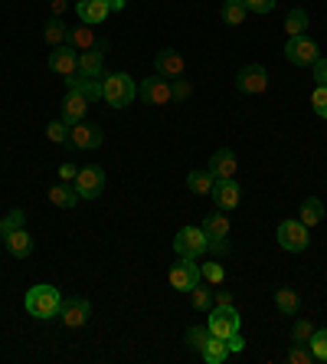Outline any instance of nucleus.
<instances>
[{"label":"nucleus","mask_w":327,"mask_h":364,"mask_svg":"<svg viewBox=\"0 0 327 364\" xmlns=\"http://www.w3.org/2000/svg\"><path fill=\"white\" fill-rule=\"evenodd\" d=\"M62 308V295L56 286H49V282H40V286H33L27 292V312H30L33 319L40 321H49L56 319Z\"/></svg>","instance_id":"f257e3e1"},{"label":"nucleus","mask_w":327,"mask_h":364,"mask_svg":"<svg viewBox=\"0 0 327 364\" xmlns=\"http://www.w3.org/2000/svg\"><path fill=\"white\" fill-rule=\"evenodd\" d=\"M134 95H138V82H134L128 73H112V76L102 79V99L112 108L131 106Z\"/></svg>","instance_id":"f03ea898"},{"label":"nucleus","mask_w":327,"mask_h":364,"mask_svg":"<svg viewBox=\"0 0 327 364\" xmlns=\"http://www.w3.org/2000/svg\"><path fill=\"white\" fill-rule=\"evenodd\" d=\"M207 328L216 338H229L233 332L242 328V315H239L236 305H213L207 312Z\"/></svg>","instance_id":"7ed1b4c3"},{"label":"nucleus","mask_w":327,"mask_h":364,"mask_svg":"<svg viewBox=\"0 0 327 364\" xmlns=\"http://www.w3.org/2000/svg\"><path fill=\"white\" fill-rule=\"evenodd\" d=\"M174 250H177V256L200 259L209 250V236L203 233V227H180L174 236Z\"/></svg>","instance_id":"20e7f679"},{"label":"nucleus","mask_w":327,"mask_h":364,"mask_svg":"<svg viewBox=\"0 0 327 364\" xmlns=\"http://www.w3.org/2000/svg\"><path fill=\"white\" fill-rule=\"evenodd\" d=\"M75 194L82 200H95V197H102V191H105V171L99 165H86V167H79V174H75Z\"/></svg>","instance_id":"39448f33"},{"label":"nucleus","mask_w":327,"mask_h":364,"mask_svg":"<svg viewBox=\"0 0 327 364\" xmlns=\"http://www.w3.org/2000/svg\"><path fill=\"white\" fill-rule=\"evenodd\" d=\"M275 236H278V246L288 250V253H304L308 243H311V233H308V227L301 220H282Z\"/></svg>","instance_id":"423d86ee"},{"label":"nucleus","mask_w":327,"mask_h":364,"mask_svg":"<svg viewBox=\"0 0 327 364\" xmlns=\"http://www.w3.org/2000/svg\"><path fill=\"white\" fill-rule=\"evenodd\" d=\"M167 279H170V289H177V292H190L194 286H200V266H196V259L190 256H177V263L170 266V273H167Z\"/></svg>","instance_id":"0eeeda50"},{"label":"nucleus","mask_w":327,"mask_h":364,"mask_svg":"<svg viewBox=\"0 0 327 364\" xmlns=\"http://www.w3.org/2000/svg\"><path fill=\"white\" fill-rule=\"evenodd\" d=\"M236 89L242 95H262L268 92V73L265 66H259V62H249V66H242L236 76Z\"/></svg>","instance_id":"6e6552de"},{"label":"nucleus","mask_w":327,"mask_h":364,"mask_svg":"<svg viewBox=\"0 0 327 364\" xmlns=\"http://www.w3.org/2000/svg\"><path fill=\"white\" fill-rule=\"evenodd\" d=\"M317 56H321V49H317L311 36H291L285 43V60L295 62V66H311Z\"/></svg>","instance_id":"1a4fd4ad"},{"label":"nucleus","mask_w":327,"mask_h":364,"mask_svg":"<svg viewBox=\"0 0 327 364\" xmlns=\"http://www.w3.org/2000/svg\"><path fill=\"white\" fill-rule=\"evenodd\" d=\"M102 128L99 125H92V121H75L69 125V145L75 148H86V151H95V148H102Z\"/></svg>","instance_id":"9d476101"},{"label":"nucleus","mask_w":327,"mask_h":364,"mask_svg":"<svg viewBox=\"0 0 327 364\" xmlns=\"http://www.w3.org/2000/svg\"><path fill=\"white\" fill-rule=\"evenodd\" d=\"M138 92H141V99H144L148 106H170V102H174V92H170V79H164V76L144 79V82L138 86Z\"/></svg>","instance_id":"9b49d317"},{"label":"nucleus","mask_w":327,"mask_h":364,"mask_svg":"<svg viewBox=\"0 0 327 364\" xmlns=\"http://www.w3.org/2000/svg\"><path fill=\"white\" fill-rule=\"evenodd\" d=\"M49 69L62 79H73L79 73V49L75 46H56L53 53H49Z\"/></svg>","instance_id":"f8f14e48"},{"label":"nucleus","mask_w":327,"mask_h":364,"mask_svg":"<svg viewBox=\"0 0 327 364\" xmlns=\"http://www.w3.org/2000/svg\"><path fill=\"white\" fill-rule=\"evenodd\" d=\"M154 69H157V76L164 79H177L187 73V60L180 56L177 49H170V46H164L161 53L154 56Z\"/></svg>","instance_id":"ddd939ff"},{"label":"nucleus","mask_w":327,"mask_h":364,"mask_svg":"<svg viewBox=\"0 0 327 364\" xmlns=\"http://www.w3.org/2000/svg\"><path fill=\"white\" fill-rule=\"evenodd\" d=\"M105 49H108V40H102L95 49L79 53V76H89V79L105 76Z\"/></svg>","instance_id":"4468645a"},{"label":"nucleus","mask_w":327,"mask_h":364,"mask_svg":"<svg viewBox=\"0 0 327 364\" xmlns=\"http://www.w3.org/2000/svg\"><path fill=\"white\" fill-rule=\"evenodd\" d=\"M92 315V305L89 299H62V308H60V319L66 328H82Z\"/></svg>","instance_id":"2eb2a0df"},{"label":"nucleus","mask_w":327,"mask_h":364,"mask_svg":"<svg viewBox=\"0 0 327 364\" xmlns=\"http://www.w3.org/2000/svg\"><path fill=\"white\" fill-rule=\"evenodd\" d=\"M213 200H216V207L220 210H236L239 200H242V187L236 184V178H226V181H216L213 184Z\"/></svg>","instance_id":"dca6fc26"},{"label":"nucleus","mask_w":327,"mask_h":364,"mask_svg":"<svg viewBox=\"0 0 327 364\" xmlns=\"http://www.w3.org/2000/svg\"><path fill=\"white\" fill-rule=\"evenodd\" d=\"M75 14H79L82 23H89V27L105 23L108 14H112V0H75Z\"/></svg>","instance_id":"f3484780"},{"label":"nucleus","mask_w":327,"mask_h":364,"mask_svg":"<svg viewBox=\"0 0 327 364\" xmlns=\"http://www.w3.org/2000/svg\"><path fill=\"white\" fill-rule=\"evenodd\" d=\"M209 174H213V181H226V178H236L239 171V158L236 151H229V148H220V151L209 158Z\"/></svg>","instance_id":"a211bd4d"},{"label":"nucleus","mask_w":327,"mask_h":364,"mask_svg":"<svg viewBox=\"0 0 327 364\" xmlns=\"http://www.w3.org/2000/svg\"><path fill=\"white\" fill-rule=\"evenodd\" d=\"M89 95L86 92H79V89H69L66 92V102H62V121L66 125H75V121H82L86 119V112H89Z\"/></svg>","instance_id":"6ab92c4d"},{"label":"nucleus","mask_w":327,"mask_h":364,"mask_svg":"<svg viewBox=\"0 0 327 364\" xmlns=\"http://www.w3.org/2000/svg\"><path fill=\"white\" fill-rule=\"evenodd\" d=\"M203 227V233H207L209 240H226L229 236V217H226L223 210H213V213H207V220L200 223Z\"/></svg>","instance_id":"aec40b11"},{"label":"nucleus","mask_w":327,"mask_h":364,"mask_svg":"<svg viewBox=\"0 0 327 364\" xmlns=\"http://www.w3.org/2000/svg\"><path fill=\"white\" fill-rule=\"evenodd\" d=\"M7 250H10V256L14 259H27V256H33V236L27 233V230L20 227V230H14L10 236H7Z\"/></svg>","instance_id":"412c9836"},{"label":"nucleus","mask_w":327,"mask_h":364,"mask_svg":"<svg viewBox=\"0 0 327 364\" xmlns=\"http://www.w3.org/2000/svg\"><path fill=\"white\" fill-rule=\"evenodd\" d=\"M324 204H321V200L317 197H308L304 200V204H301V210H298V220H301V223H304V227L311 230V227H317V223H321V220H324Z\"/></svg>","instance_id":"4be33fe9"},{"label":"nucleus","mask_w":327,"mask_h":364,"mask_svg":"<svg viewBox=\"0 0 327 364\" xmlns=\"http://www.w3.org/2000/svg\"><path fill=\"white\" fill-rule=\"evenodd\" d=\"M79 200L82 197L75 194V187H69V184H53V187H49V204H56L62 210H73Z\"/></svg>","instance_id":"5701e85b"},{"label":"nucleus","mask_w":327,"mask_h":364,"mask_svg":"<svg viewBox=\"0 0 327 364\" xmlns=\"http://www.w3.org/2000/svg\"><path fill=\"white\" fill-rule=\"evenodd\" d=\"M99 43H102V40L95 36V30H92L89 23H82V27L69 30V46H75L79 53H86V49H95Z\"/></svg>","instance_id":"b1692460"},{"label":"nucleus","mask_w":327,"mask_h":364,"mask_svg":"<svg viewBox=\"0 0 327 364\" xmlns=\"http://www.w3.org/2000/svg\"><path fill=\"white\" fill-rule=\"evenodd\" d=\"M66 86H69V89L86 92L89 102H99V99H102V79H89V76H79V73H75L73 79H66Z\"/></svg>","instance_id":"393cba45"},{"label":"nucleus","mask_w":327,"mask_h":364,"mask_svg":"<svg viewBox=\"0 0 327 364\" xmlns=\"http://www.w3.org/2000/svg\"><path fill=\"white\" fill-rule=\"evenodd\" d=\"M200 358L207 364H223L226 358H229V348H226L223 338H216V335H209V341L203 345V351H200Z\"/></svg>","instance_id":"a878e982"},{"label":"nucleus","mask_w":327,"mask_h":364,"mask_svg":"<svg viewBox=\"0 0 327 364\" xmlns=\"http://www.w3.org/2000/svg\"><path fill=\"white\" fill-rule=\"evenodd\" d=\"M43 36H46V43L53 46V49H56V46H66V43H69V30H66V23H62L60 16H53V20L46 23V27H43Z\"/></svg>","instance_id":"bb28decb"},{"label":"nucleus","mask_w":327,"mask_h":364,"mask_svg":"<svg viewBox=\"0 0 327 364\" xmlns=\"http://www.w3.org/2000/svg\"><path fill=\"white\" fill-rule=\"evenodd\" d=\"M304 30H308V14H304L301 7L288 10V16H285V33H288V40H291V36H304Z\"/></svg>","instance_id":"cd10ccee"},{"label":"nucleus","mask_w":327,"mask_h":364,"mask_svg":"<svg viewBox=\"0 0 327 364\" xmlns=\"http://www.w3.org/2000/svg\"><path fill=\"white\" fill-rule=\"evenodd\" d=\"M275 305H278V312H285V315H295L298 308H301V299H298L295 289H278L275 292Z\"/></svg>","instance_id":"c85d7f7f"},{"label":"nucleus","mask_w":327,"mask_h":364,"mask_svg":"<svg viewBox=\"0 0 327 364\" xmlns=\"http://www.w3.org/2000/svg\"><path fill=\"white\" fill-rule=\"evenodd\" d=\"M23 223H27V210H20V207L10 210L7 217H0V240H7V236H10L14 230H20Z\"/></svg>","instance_id":"c756f323"},{"label":"nucleus","mask_w":327,"mask_h":364,"mask_svg":"<svg viewBox=\"0 0 327 364\" xmlns=\"http://www.w3.org/2000/svg\"><path fill=\"white\" fill-rule=\"evenodd\" d=\"M213 174H209V171H190V174H187V187H190V191H194V194H209V191H213Z\"/></svg>","instance_id":"7c9ffc66"},{"label":"nucleus","mask_w":327,"mask_h":364,"mask_svg":"<svg viewBox=\"0 0 327 364\" xmlns=\"http://www.w3.org/2000/svg\"><path fill=\"white\" fill-rule=\"evenodd\" d=\"M246 3L242 0H226L223 3V20L229 23V27H242V20H246Z\"/></svg>","instance_id":"2f4dec72"},{"label":"nucleus","mask_w":327,"mask_h":364,"mask_svg":"<svg viewBox=\"0 0 327 364\" xmlns=\"http://www.w3.org/2000/svg\"><path fill=\"white\" fill-rule=\"evenodd\" d=\"M200 276H203V279H207V282H209L213 289L223 286V282H226V269H223V263H216V259H213V263H203V266H200Z\"/></svg>","instance_id":"473e14b6"},{"label":"nucleus","mask_w":327,"mask_h":364,"mask_svg":"<svg viewBox=\"0 0 327 364\" xmlns=\"http://www.w3.org/2000/svg\"><path fill=\"white\" fill-rule=\"evenodd\" d=\"M308 348H311V354H314V361H327V328H314L311 332V338H308Z\"/></svg>","instance_id":"72a5a7b5"},{"label":"nucleus","mask_w":327,"mask_h":364,"mask_svg":"<svg viewBox=\"0 0 327 364\" xmlns=\"http://www.w3.org/2000/svg\"><path fill=\"white\" fill-rule=\"evenodd\" d=\"M190 302H194L196 312H209V308H213V289L194 286L190 289Z\"/></svg>","instance_id":"f704fd0d"},{"label":"nucleus","mask_w":327,"mask_h":364,"mask_svg":"<svg viewBox=\"0 0 327 364\" xmlns=\"http://www.w3.org/2000/svg\"><path fill=\"white\" fill-rule=\"evenodd\" d=\"M183 338H187V345H190V348H194V351H203V345H207V341H209V328H200V325H190Z\"/></svg>","instance_id":"c9c22d12"},{"label":"nucleus","mask_w":327,"mask_h":364,"mask_svg":"<svg viewBox=\"0 0 327 364\" xmlns=\"http://www.w3.org/2000/svg\"><path fill=\"white\" fill-rule=\"evenodd\" d=\"M46 138L56 141V145H69V125L66 121H49L46 125Z\"/></svg>","instance_id":"e433bc0d"},{"label":"nucleus","mask_w":327,"mask_h":364,"mask_svg":"<svg viewBox=\"0 0 327 364\" xmlns=\"http://www.w3.org/2000/svg\"><path fill=\"white\" fill-rule=\"evenodd\" d=\"M311 108H314L317 119H327V82L311 92Z\"/></svg>","instance_id":"4c0bfd02"},{"label":"nucleus","mask_w":327,"mask_h":364,"mask_svg":"<svg viewBox=\"0 0 327 364\" xmlns=\"http://www.w3.org/2000/svg\"><path fill=\"white\" fill-rule=\"evenodd\" d=\"M311 332H314V325L308 319H298L295 321V328H291V338H295L298 345H308V338H311Z\"/></svg>","instance_id":"58836bf2"},{"label":"nucleus","mask_w":327,"mask_h":364,"mask_svg":"<svg viewBox=\"0 0 327 364\" xmlns=\"http://www.w3.org/2000/svg\"><path fill=\"white\" fill-rule=\"evenodd\" d=\"M288 361L291 364H314V354H311V348H304V345L295 341V348L288 351Z\"/></svg>","instance_id":"ea45409f"},{"label":"nucleus","mask_w":327,"mask_h":364,"mask_svg":"<svg viewBox=\"0 0 327 364\" xmlns=\"http://www.w3.org/2000/svg\"><path fill=\"white\" fill-rule=\"evenodd\" d=\"M170 92H174V102H183V99H190L194 86L187 79H170Z\"/></svg>","instance_id":"a19ab883"},{"label":"nucleus","mask_w":327,"mask_h":364,"mask_svg":"<svg viewBox=\"0 0 327 364\" xmlns=\"http://www.w3.org/2000/svg\"><path fill=\"white\" fill-rule=\"evenodd\" d=\"M242 3H246V10H249V14H272L278 0H242Z\"/></svg>","instance_id":"79ce46f5"},{"label":"nucleus","mask_w":327,"mask_h":364,"mask_svg":"<svg viewBox=\"0 0 327 364\" xmlns=\"http://www.w3.org/2000/svg\"><path fill=\"white\" fill-rule=\"evenodd\" d=\"M223 341H226V348H229V354H233V351H242V348H246V338H242V332H233L229 338H223Z\"/></svg>","instance_id":"37998d69"},{"label":"nucleus","mask_w":327,"mask_h":364,"mask_svg":"<svg viewBox=\"0 0 327 364\" xmlns=\"http://www.w3.org/2000/svg\"><path fill=\"white\" fill-rule=\"evenodd\" d=\"M311 66H314V79H317V86H324V82H327V60H321V56H317Z\"/></svg>","instance_id":"c03bdc74"},{"label":"nucleus","mask_w":327,"mask_h":364,"mask_svg":"<svg viewBox=\"0 0 327 364\" xmlns=\"http://www.w3.org/2000/svg\"><path fill=\"white\" fill-rule=\"evenodd\" d=\"M75 174H79V167H75L73 161H66V165L60 167V181H62V184H73V181H75Z\"/></svg>","instance_id":"a18cd8bd"},{"label":"nucleus","mask_w":327,"mask_h":364,"mask_svg":"<svg viewBox=\"0 0 327 364\" xmlns=\"http://www.w3.org/2000/svg\"><path fill=\"white\" fill-rule=\"evenodd\" d=\"M213 305H233V292H226V289L216 286V292H213Z\"/></svg>","instance_id":"49530a36"},{"label":"nucleus","mask_w":327,"mask_h":364,"mask_svg":"<svg viewBox=\"0 0 327 364\" xmlns=\"http://www.w3.org/2000/svg\"><path fill=\"white\" fill-rule=\"evenodd\" d=\"M207 253H213V256H226V253H229V246H226V240H209Z\"/></svg>","instance_id":"de8ad7c7"},{"label":"nucleus","mask_w":327,"mask_h":364,"mask_svg":"<svg viewBox=\"0 0 327 364\" xmlns=\"http://www.w3.org/2000/svg\"><path fill=\"white\" fill-rule=\"evenodd\" d=\"M66 7H69L66 0H53V14H56V16H62V14H66Z\"/></svg>","instance_id":"09e8293b"},{"label":"nucleus","mask_w":327,"mask_h":364,"mask_svg":"<svg viewBox=\"0 0 327 364\" xmlns=\"http://www.w3.org/2000/svg\"><path fill=\"white\" fill-rule=\"evenodd\" d=\"M128 7V0H112V10H125Z\"/></svg>","instance_id":"8fccbe9b"}]
</instances>
